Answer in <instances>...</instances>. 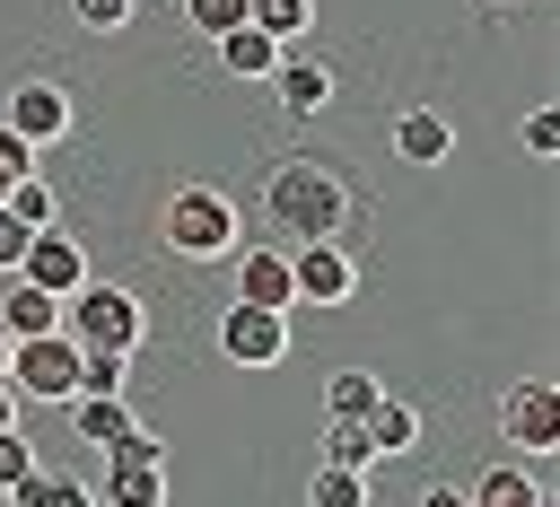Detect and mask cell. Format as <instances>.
Here are the masks:
<instances>
[{"instance_id": "obj_1", "label": "cell", "mask_w": 560, "mask_h": 507, "mask_svg": "<svg viewBox=\"0 0 560 507\" xmlns=\"http://www.w3.org/2000/svg\"><path fill=\"white\" fill-rule=\"evenodd\" d=\"M262 201H271V219L306 245V236H341V219H350V184L324 166V157H280L271 175H262Z\"/></svg>"}, {"instance_id": "obj_2", "label": "cell", "mask_w": 560, "mask_h": 507, "mask_svg": "<svg viewBox=\"0 0 560 507\" xmlns=\"http://www.w3.org/2000/svg\"><path fill=\"white\" fill-rule=\"evenodd\" d=\"M158 236H166V254H184V262H228V254H236V201H228L219 184H184V192L158 210Z\"/></svg>"}, {"instance_id": "obj_3", "label": "cell", "mask_w": 560, "mask_h": 507, "mask_svg": "<svg viewBox=\"0 0 560 507\" xmlns=\"http://www.w3.org/2000/svg\"><path fill=\"white\" fill-rule=\"evenodd\" d=\"M61 332H70L79 350H140L149 315H140L131 288H114V280H79V288L61 297Z\"/></svg>"}, {"instance_id": "obj_4", "label": "cell", "mask_w": 560, "mask_h": 507, "mask_svg": "<svg viewBox=\"0 0 560 507\" xmlns=\"http://www.w3.org/2000/svg\"><path fill=\"white\" fill-rule=\"evenodd\" d=\"M9 385H18V402H70L79 393V341L70 332L9 341Z\"/></svg>"}, {"instance_id": "obj_5", "label": "cell", "mask_w": 560, "mask_h": 507, "mask_svg": "<svg viewBox=\"0 0 560 507\" xmlns=\"http://www.w3.org/2000/svg\"><path fill=\"white\" fill-rule=\"evenodd\" d=\"M350 288H359V262H350L341 236H306L289 254V297L298 306H350Z\"/></svg>"}, {"instance_id": "obj_6", "label": "cell", "mask_w": 560, "mask_h": 507, "mask_svg": "<svg viewBox=\"0 0 560 507\" xmlns=\"http://www.w3.org/2000/svg\"><path fill=\"white\" fill-rule=\"evenodd\" d=\"M219 358H228V367H280V358H289V315L236 297V306L219 315Z\"/></svg>"}, {"instance_id": "obj_7", "label": "cell", "mask_w": 560, "mask_h": 507, "mask_svg": "<svg viewBox=\"0 0 560 507\" xmlns=\"http://www.w3.org/2000/svg\"><path fill=\"white\" fill-rule=\"evenodd\" d=\"M499 437L516 455H551L560 446V393H551V376H525V385L499 393Z\"/></svg>"}, {"instance_id": "obj_8", "label": "cell", "mask_w": 560, "mask_h": 507, "mask_svg": "<svg viewBox=\"0 0 560 507\" xmlns=\"http://www.w3.org/2000/svg\"><path fill=\"white\" fill-rule=\"evenodd\" d=\"M0 122H9L26 149H61V140H70V87H52V79H18L9 105H0Z\"/></svg>"}, {"instance_id": "obj_9", "label": "cell", "mask_w": 560, "mask_h": 507, "mask_svg": "<svg viewBox=\"0 0 560 507\" xmlns=\"http://www.w3.org/2000/svg\"><path fill=\"white\" fill-rule=\"evenodd\" d=\"M18 280H35V288H52V297H70L79 280H88V254L61 236V227H35L26 236V262H18Z\"/></svg>"}, {"instance_id": "obj_10", "label": "cell", "mask_w": 560, "mask_h": 507, "mask_svg": "<svg viewBox=\"0 0 560 507\" xmlns=\"http://www.w3.org/2000/svg\"><path fill=\"white\" fill-rule=\"evenodd\" d=\"M385 131H394V157H402V166H446V149H455V122H446L438 105H402Z\"/></svg>"}, {"instance_id": "obj_11", "label": "cell", "mask_w": 560, "mask_h": 507, "mask_svg": "<svg viewBox=\"0 0 560 507\" xmlns=\"http://www.w3.org/2000/svg\"><path fill=\"white\" fill-rule=\"evenodd\" d=\"M228 262H236V297H245V306H280V315L298 306V297H289V254H271V245H236Z\"/></svg>"}, {"instance_id": "obj_12", "label": "cell", "mask_w": 560, "mask_h": 507, "mask_svg": "<svg viewBox=\"0 0 560 507\" xmlns=\"http://www.w3.org/2000/svg\"><path fill=\"white\" fill-rule=\"evenodd\" d=\"M271 96H280V114H298V122L324 114V105H332V61H289V52H280V61H271Z\"/></svg>"}, {"instance_id": "obj_13", "label": "cell", "mask_w": 560, "mask_h": 507, "mask_svg": "<svg viewBox=\"0 0 560 507\" xmlns=\"http://www.w3.org/2000/svg\"><path fill=\"white\" fill-rule=\"evenodd\" d=\"M0 332H9V341L61 332V297H52V288H35V280H9V297H0Z\"/></svg>"}, {"instance_id": "obj_14", "label": "cell", "mask_w": 560, "mask_h": 507, "mask_svg": "<svg viewBox=\"0 0 560 507\" xmlns=\"http://www.w3.org/2000/svg\"><path fill=\"white\" fill-rule=\"evenodd\" d=\"M210 44H219V70H228V79H271V61L289 52V44H271L254 17H245V26H228V35H210Z\"/></svg>"}, {"instance_id": "obj_15", "label": "cell", "mask_w": 560, "mask_h": 507, "mask_svg": "<svg viewBox=\"0 0 560 507\" xmlns=\"http://www.w3.org/2000/svg\"><path fill=\"white\" fill-rule=\"evenodd\" d=\"M131 420H140V411H131V393H70V428H79L88 446H114Z\"/></svg>"}, {"instance_id": "obj_16", "label": "cell", "mask_w": 560, "mask_h": 507, "mask_svg": "<svg viewBox=\"0 0 560 507\" xmlns=\"http://www.w3.org/2000/svg\"><path fill=\"white\" fill-rule=\"evenodd\" d=\"M359 428H368V446H376V455H411V446H420V411H411V402H394V393H376V411H368Z\"/></svg>"}, {"instance_id": "obj_17", "label": "cell", "mask_w": 560, "mask_h": 507, "mask_svg": "<svg viewBox=\"0 0 560 507\" xmlns=\"http://www.w3.org/2000/svg\"><path fill=\"white\" fill-rule=\"evenodd\" d=\"M96 507H166V472H149V463H105Z\"/></svg>"}, {"instance_id": "obj_18", "label": "cell", "mask_w": 560, "mask_h": 507, "mask_svg": "<svg viewBox=\"0 0 560 507\" xmlns=\"http://www.w3.org/2000/svg\"><path fill=\"white\" fill-rule=\"evenodd\" d=\"M9 498H18V507H96V490H88V481H61V472H35V463H26L18 481H9Z\"/></svg>"}, {"instance_id": "obj_19", "label": "cell", "mask_w": 560, "mask_h": 507, "mask_svg": "<svg viewBox=\"0 0 560 507\" xmlns=\"http://www.w3.org/2000/svg\"><path fill=\"white\" fill-rule=\"evenodd\" d=\"M376 393H385V385H376L368 367H332V376H324V411H332V420H368Z\"/></svg>"}, {"instance_id": "obj_20", "label": "cell", "mask_w": 560, "mask_h": 507, "mask_svg": "<svg viewBox=\"0 0 560 507\" xmlns=\"http://www.w3.org/2000/svg\"><path fill=\"white\" fill-rule=\"evenodd\" d=\"M464 498H472V507H534L542 490H534V472H516V463H490V472H481Z\"/></svg>"}, {"instance_id": "obj_21", "label": "cell", "mask_w": 560, "mask_h": 507, "mask_svg": "<svg viewBox=\"0 0 560 507\" xmlns=\"http://www.w3.org/2000/svg\"><path fill=\"white\" fill-rule=\"evenodd\" d=\"M245 17H254L271 44H298V35L315 26V0H245Z\"/></svg>"}, {"instance_id": "obj_22", "label": "cell", "mask_w": 560, "mask_h": 507, "mask_svg": "<svg viewBox=\"0 0 560 507\" xmlns=\"http://www.w3.org/2000/svg\"><path fill=\"white\" fill-rule=\"evenodd\" d=\"M79 393H131V350H79Z\"/></svg>"}, {"instance_id": "obj_23", "label": "cell", "mask_w": 560, "mask_h": 507, "mask_svg": "<svg viewBox=\"0 0 560 507\" xmlns=\"http://www.w3.org/2000/svg\"><path fill=\"white\" fill-rule=\"evenodd\" d=\"M324 463H332V472H368V463H376L368 428H359V420H324Z\"/></svg>"}, {"instance_id": "obj_24", "label": "cell", "mask_w": 560, "mask_h": 507, "mask_svg": "<svg viewBox=\"0 0 560 507\" xmlns=\"http://www.w3.org/2000/svg\"><path fill=\"white\" fill-rule=\"evenodd\" d=\"M0 210L26 219V227H52V192H44V175H18V184L0 192Z\"/></svg>"}, {"instance_id": "obj_25", "label": "cell", "mask_w": 560, "mask_h": 507, "mask_svg": "<svg viewBox=\"0 0 560 507\" xmlns=\"http://www.w3.org/2000/svg\"><path fill=\"white\" fill-rule=\"evenodd\" d=\"M105 463H149V472H166V437H158V428H140V420H131V428H122V437H114V446H105Z\"/></svg>"}, {"instance_id": "obj_26", "label": "cell", "mask_w": 560, "mask_h": 507, "mask_svg": "<svg viewBox=\"0 0 560 507\" xmlns=\"http://www.w3.org/2000/svg\"><path fill=\"white\" fill-rule=\"evenodd\" d=\"M306 507H368V472H315V490H306Z\"/></svg>"}, {"instance_id": "obj_27", "label": "cell", "mask_w": 560, "mask_h": 507, "mask_svg": "<svg viewBox=\"0 0 560 507\" xmlns=\"http://www.w3.org/2000/svg\"><path fill=\"white\" fill-rule=\"evenodd\" d=\"M70 17H79L88 35H122V26L140 17V0H70Z\"/></svg>"}, {"instance_id": "obj_28", "label": "cell", "mask_w": 560, "mask_h": 507, "mask_svg": "<svg viewBox=\"0 0 560 507\" xmlns=\"http://www.w3.org/2000/svg\"><path fill=\"white\" fill-rule=\"evenodd\" d=\"M184 26L192 35H228V26H245V0H184Z\"/></svg>"}, {"instance_id": "obj_29", "label": "cell", "mask_w": 560, "mask_h": 507, "mask_svg": "<svg viewBox=\"0 0 560 507\" xmlns=\"http://www.w3.org/2000/svg\"><path fill=\"white\" fill-rule=\"evenodd\" d=\"M516 140H525V149H534V157L551 166V157H560V114H551V105H534V114L516 122Z\"/></svg>"}, {"instance_id": "obj_30", "label": "cell", "mask_w": 560, "mask_h": 507, "mask_svg": "<svg viewBox=\"0 0 560 507\" xmlns=\"http://www.w3.org/2000/svg\"><path fill=\"white\" fill-rule=\"evenodd\" d=\"M35 157H44V149H26V140H18L9 122H0V192H9L18 175H35Z\"/></svg>"}, {"instance_id": "obj_31", "label": "cell", "mask_w": 560, "mask_h": 507, "mask_svg": "<svg viewBox=\"0 0 560 507\" xmlns=\"http://www.w3.org/2000/svg\"><path fill=\"white\" fill-rule=\"evenodd\" d=\"M26 236H35V227H26V219H9V210H0V271H18V262H26Z\"/></svg>"}, {"instance_id": "obj_32", "label": "cell", "mask_w": 560, "mask_h": 507, "mask_svg": "<svg viewBox=\"0 0 560 507\" xmlns=\"http://www.w3.org/2000/svg\"><path fill=\"white\" fill-rule=\"evenodd\" d=\"M26 463H35V446H26V437H18V428H0V490H9V481H18V472H26Z\"/></svg>"}, {"instance_id": "obj_33", "label": "cell", "mask_w": 560, "mask_h": 507, "mask_svg": "<svg viewBox=\"0 0 560 507\" xmlns=\"http://www.w3.org/2000/svg\"><path fill=\"white\" fill-rule=\"evenodd\" d=\"M420 507H472V498H464V481H438V490H420Z\"/></svg>"}, {"instance_id": "obj_34", "label": "cell", "mask_w": 560, "mask_h": 507, "mask_svg": "<svg viewBox=\"0 0 560 507\" xmlns=\"http://www.w3.org/2000/svg\"><path fill=\"white\" fill-rule=\"evenodd\" d=\"M0 428H18V385L0 376Z\"/></svg>"}, {"instance_id": "obj_35", "label": "cell", "mask_w": 560, "mask_h": 507, "mask_svg": "<svg viewBox=\"0 0 560 507\" xmlns=\"http://www.w3.org/2000/svg\"><path fill=\"white\" fill-rule=\"evenodd\" d=\"M0 376H9V332H0Z\"/></svg>"}, {"instance_id": "obj_36", "label": "cell", "mask_w": 560, "mask_h": 507, "mask_svg": "<svg viewBox=\"0 0 560 507\" xmlns=\"http://www.w3.org/2000/svg\"><path fill=\"white\" fill-rule=\"evenodd\" d=\"M490 9H516V0H490Z\"/></svg>"}, {"instance_id": "obj_37", "label": "cell", "mask_w": 560, "mask_h": 507, "mask_svg": "<svg viewBox=\"0 0 560 507\" xmlns=\"http://www.w3.org/2000/svg\"><path fill=\"white\" fill-rule=\"evenodd\" d=\"M0 507H18V498H9V490H0Z\"/></svg>"}, {"instance_id": "obj_38", "label": "cell", "mask_w": 560, "mask_h": 507, "mask_svg": "<svg viewBox=\"0 0 560 507\" xmlns=\"http://www.w3.org/2000/svg\"><path fill=\"white\" fill-rule=\"evenodd\" d=\"M534 507H551V490H542V498H534Z\"/></svg>"}]
</instances>
